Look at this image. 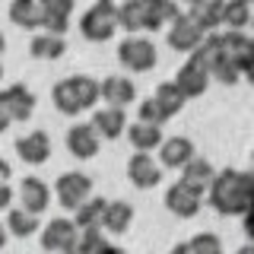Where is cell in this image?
<instances>
[{"label":"cell","instance_id":"cell-1","mask_svg":"<svg viewBox=\"0 0 254 254\" xmlns=\"http://www.w3.org/2000/svg\"><path fill=\"white\" fill-rule=\"evenodd\" d=\"M206 194H210V203L219 216H242L248 210V203L254 200V172L222 169L216 172Z\"/></svg>","mask_w":254,"mask_h":254},{"label":"cell","instance_id":"cell-2","mask_svg":"<svg viewBox=\"0 0 254 254\" xmlns=\"http://www.w3.org/2000/svg\"><path fill=\"white\" fill-rule=\"evenodd\" d=\"M102 99V83H95L92 76H67L61 83H54L51 102L61 115L76 118L79 111L95 108V102Z\"/></svg>","mask_w":254,"mask_h":254},{"label":"cell","instance_id":"cell-3","mask_svg":"<svg viewBox=\"0 0 254 254\" xmlns=\"http://www.w3.org/2000/svg\"><path fill=\"white\" fill-rule=\"evenodd\" d=\"M121 29V16H118L115 0H95V3L79 16V32H83L86 42H111L115 32Z\"/></svg>","mask_w":254,"mask_h":254},{"label":"cell","instance_id":"cell-4","mask_svg":"<svg viewBox=\"0 0 254 254\" xmlns=\"http://www.w3.org/2000/svg\"><path fill=\"white\" fill-rule=\"evenodd\" d=\"M156 61H159V54H156V45L149 38L130 35L118 45V64L124 70H130V73H146V70L156 67Z\"/></svg>","mask_w":254,"mask_h":254},{"label":"cell","instance_id":"cell-5","mask_svg":"<svg viewBox=\"0 0 254 254\" xmlns=\"http://www.w3.org/2000/svg\"><path fill=\"white\" fill-rule=\"evenodd\" d=\"M54 194H58V203L64 210L73 213L83 200L92 197V178L86 172H64L58 181H54Z\"/></svg>","mask_w":254,"mask_h":254},{"label":"cell","instance_id":"cell-6","mask_svg":"<svg viewBox=\"0 0 254 254\" xmlns=\"http://www.w3.org/2000/svg\"><path fill=\"white\" fill-rule=\"evenodd\" d=\"M0 111L16 124V121H29L35 115V92L26 83H13L6 89H0Z\"/></svg>","mask_w":254,"mask_h":254},{"label":"cell","instance_id":"cell-7","mask_svg":"<svg viewBox=\"0 0 254 254\" xmlns=\"http://www.w3.org/2000/svg\"><path fill=\"white\" fill-rule=\"evenodd\" d=\"M79 245V226L73 219H51L42 229V248L48 251H76Z\"/></svg>","mask_w":254,"mask_h":254},{"label":"cell","instance_id":"cell-8","mask_svg":"<svg viewBox=\"0 0 254 254\" xmlns=\"http://www.w3.org/2000/svg\"><path fill=\"white\" fill-rule=\"evenodd\" d=\"M127 178L137 190H153L159 181H162V162H153V156L137 149L127 162Z\"/></svg>","mask_w":254,"mask_h":254},{"label":"cell","instance_id":"cell-9","mask_svg":"<svg viewBox=\"0 0 254 254\" xmlns=\"http://www.w3.org/2000/svg\"><path fill=\"white\" fill-rule=\"evenodd\" d=\"M200 197L203 194H197L194 188H188L185 181L178 178L169 190H165V206H169V213H175L178 219H190V216L200 213Z\"/></svg>","mask_w":254,"mask_h":254},{"label":"cell","instance_id":"cell-10","mask_svg":"<svg viewBox=\"0 0 254 254\" xmlns=\"http://www.w3.org/2000/svg\"><path fill=\"white\" fill-rule=\"evenodd\" d=\"M200 38H203L200 26H197V22L190 19L188 13H178V16H175V19L169 22V45L175 48V51L190 54L197 45H200Z\"/></svg>","mask_w":254,"mask_h":254},{"label":"cell","instance_id":"cell-11","mask_svg":"<svg viewBox=\"0 0 254 254\" xmlns=\"http://www.w3.org/2000/svg\"><path fill=\"white\" fill-rule=\"evenodd\" d=\"M219 42H222V58L232 61L235 67H242L245 73V67L254 61V38H248L242 29H229L219 35Z\"/></svg>","mask_w":254,"mask_h":254},{"label":"cell","instance_id":"cell-12","mask_svg":"<svg viewBox=\"0 0 254 254\" xmlns=\"http://www.w3.org/2000/svg\"><path fill=\"white\" fill-rule=\"evenodd\" d=\"M210 79H213V73L203 67L200 61H194L188 54V64L175 73V83H178V89L188 95V99H197V95H203L206 92V86H210Z\"/></svg>","mask_w":254,"mask_h":254},{"label":"cell","instance_id":"cell-13","mask_svg":"<svg viewBox=\"0 0 254 254\" xmlns=\"http://www.w3.org/2000/svg\"><path fill=\"white\" fill-rule=\"evenodd\" d=\"M99 130L89 124H73L67 130V153L73 159H92L95 153H99Z\"/></svg>","mask_w":254,"mask_h":254},{"label":"cell","instance_id":"cell-14","mask_svg":"<svg viewBox=\"0 0 254 254\" xmlns=\"http://www.w3.org/2000/svg\"><path fill=\"white\" fill-rule=\"evenodd\" d=\"M16 156L26 165H45L48 156H51V140H48L45 130H32L26 137L16 140Z\"/></svg>","mask_w":254,"mask_h":254},{"label":"cell","instance_id":"cell-15","mask_svg":"<svg viewBox=\"0 0 254 254\" xmlns=\"http://www.w3.org/2000/svg\"><path fill=\"white\" fill-rule=\"evenodd\" d=\"M92 127L99 130V137H102V140H118V137H121V133L127 130V115H124V108H118V105L95 108V115H92Z\"/></svg>","mask_w":254,"mask_h":254},{"label":"cell","instance_id":"cell-16","mask_svg":"<svg viewBox=\"0 0 254 254\" xmlns=\"http://www.w3.org/2000/svg\"><path fill=\"white\" fill-rule=\"evenodd\" d=\"M190 159H194V143L188 137H169L159 146V162H162V169H181Z\"/></svg>","mask_w":254,"mask_h":254},{"label":"cell","instance_id":"cell-17","mask_svg":"<svg viewBox=\"0 0 254 254\" xmlns=\"http://www.w3.org/2000/svg\"><path fill=\"white\" fill-rule=\"evenodd\" d=\"M70 13H73V0H42V29L64 35L70 29Z\"/></svg>","mask_w":254,"mask_h":254},{"label":"cell","instance_id":"cell-18","mask_svg":"<svg viewBox=\"0 0 254 254\" xmlns=\"http://www.w3.org/2000/svg\"><path fill=\"white\" fill-rule=\"evenodd\" d=\"M102 99H105L108 105L127 108L130 102H137V86L127 76H105L102 79Z\"/></svg>","mask_w":254,"mask_h":254},{"label":"cell","instance_id":"cell-19","mask_svg":"<svg viewBox=\"0 0 254 254\" xmlns=\"http://www.w3.org/2000/svg\"><path fill=\"white\" fill-rule=\"evenodd\" d=\"M19 203L26 206V210L32 213H42L48 210V203H51V190H48V185L42 178H22V185H19Z\"/></svg>","mask_w":254,"mask_h":254},{"label":"cell","instance_id":"cell-20","mask_svg":"<svg viewBox=\"0 0 254 254\" xmlns=\"http://www.w3.org/2000/svg\"><path fill=\"white\" fill-rule=\"evenodd\" d=\"M213 178H216V169H213V165L206 162V159H200V156H194L188 165H181V181H185L188 188H194L197 194L210 190Z\"/></svg>","mask_w":254,"mask_h":254},{"label":"cell","instance_id":"cell-21","mask_svg":"<svg viewBox=\"0 0 254 254\" xmlns=\"http://www.w3.org/2000/svg\"><path fill=\"white\" fill-rule=\"evenodd\" d=\"M127 140H130L133 149H143V153H153V149L162 146V124H146V121H137V124H127Z\"/></svg>","mask_w":254,"mask_h":254},{"label":"cell","instance_id":"cell-22","mask_svg":"<svg viewBox=\"0 0 254 254\" xmlns=\"http://www.w3.org/2000/svg\"><path fill=\"white\" fill-rule=\"evenodd\" d=\"M133 222V206L127 200H108L105 216H102V229L111 235H124Z\"/></svg>","mask_w":254,"mask_h":254},{"label":"cell","instance_id":"cell-23","mask_svg":"<svg viewBox=\"0 0 254 254\" xmlns=\"http://www.w3.org/2000/svg\"><path fill=\"white\" fill-rule=\"evenodd\" d=\"M67 51V42H64V35H58V32H38L35 38H32L29 45V54L35 61H58L61 54Z\"/></svg>","mask_w":254,"mask_h":254},{"label":"cell","instance_id":"cell-24","mask_svg":"<svg viewBox=\"0 0 254 254\" xmlns=\"http://www.w3.org/2000/svg\"><path fill=\"white\" fill-rule=\"evenodd\" d=\"M222 6H226V0H200V3L190 6V19L200 26V32H216L222 26Z\"/></svg>","mask_w":254,"mask_h":254},{"label":"cell","instance_id":"cell-25","mask_svg":"<svg viewBox=\"0 0 254 254\" xmlns=\"http://www.w3.org/2000/svg\"><path fill=\"white\" fill-rule=\"evenodd\" d=\"M143 10H146V32H159L181 13L175 0H143Z\"/></svg>","mask_w":254,"mask_h":254},{"label":"cell","instance_id":"cell-26","mask_svg":"<svg viewBox=\"0 0 254 254\" xmlns=\"http://www.w3.org/2000/svg\"><path fill=\"white\" fill-rule=\"evenodd\" d=\"M10 22L19 29H42V0H13Z\"/></svg>","mask_w":254,"mask_h":254},{"label":"cell","instance_id":"cell-27","mask_svg":"<svg viewBox=\"0 0 254 254\" xmlns=\"http://www.w3.org/2000/svg\"><path fill=\"white\" fill-rule=\"evenodd\" d=\"M6 229H10V235L16 238H29V235H35L38 229V213H32L26 210V206H16V210L6 213Z\"/></svg>","mask_w":254,"mask_h":254},{"label":"cell","instance_id":"cell-28","mask_svg":"<svg viewBox=\"0 0 254 254\" xmlns=\"http://www.w3.org/2000/svg\"><path fill=\"white\" fill-rule=\"evenodd\" d=\"M105 206H108V200L105 197H89V200H83L76 206V226H79V232L83 229H95V226H102V216H105Z\"/></svg>","mask_w":254,"mask_h":254},{"label":"cell","instance_id":"cell-29","mask_svg":"<svg viewBox=\"0 0 254 254\" xmlns=\"http://www.w3.org/2000/svg\"><path fill=\"white\" fill-rule=\"evenodd\" d=\"M153 95H156V102L162 105V111L169 118H175L181 108H185V102H188V95L178 89V83H175V79H169V83H159Z\"/></svg>","mask_w":254,"mask_h":254},{"label":"cell","instance_id":"cell-30","mask_svg":"<svg viewBox=\"0 0 254 254\" xmlns=\"http://www.w3.org/2000/svg\"><path fill=\"white\" fill-rule=\"evenodd\" d=\"M251 0H226L222 6V26L226 29H245L251 22Z\"/></svg>","mask_w":254,"mask_h":254},{"label":"cell","instance_id":"cell-31","mask_svg":"<svg viewBox=\"0 0 254 254\" xmlns=\"http://www.w3.org/2000/svg\"><path fill=\"white\" fill-rule=\"evenodd\" d=\"M121 16V29L124 32H146V10H143V0H127L118 6Z\"/></svg>","mask_w":254,"mask_h":254},{"label":"cell","instance_id":"cell-32","mask_svg":"<svg viewBox=\"0 0 254 254\" xmlns=\"http://www.w3.org/2000/svg\"><path fill=\"white\" fill-rule=\"evenodd\" d=\"M76 251H86V254H89V251H115V245L105 238V229L95 226V229H83Z\"/></svg>","mask_w":254,"mask_h":254},{"label":"cell","instance_id":"cell-33","mask_svg":"<svg viewBox=\"0 0 254 254\" xmlns=\"http://www.w3.org/2000/svg\"><path fill=\"white\" fill-rule=\"evenodd\" d=\"M175 251H197V254H219L222 251V242H219V235H194L190 242L185 245H175Z\"/></svg>","mask_w":254,"mask_h":254},{"label":"cell","instance_id":"cell-34","mask_svg":"<svg viewBox=\"0 0 254 254\" xmlns=\"http://www.w3.org/2000/svg\"><path fill=\"white\" fill-rule=\"evenodd\" d=\"M137 121H146V124H165L169 121V115L162 111V105L156 102V95H149V99H143L137 105Z\"/></svg>","mask_w":254,"mask_h":254},{"label":"cell","instance_id":"cell-35","mask_svg":"<svg viewBox=\"0 0 254 254\" xmlns=\"http://www.w3.org/2000/svg\"><path fill=\"white\" fill-rule=\"evenodd\" d=\"M242 76H245V73H242V67H235V64H232V61H226V58H222L216 67H213V79H219V83H226V86H235Z\"/></svg>","mask_w":254,"mask_h":254},{"label":"cell","instance_id":"cell-36","mask_svg":"<svg viewBox=\"0 0 254 254\" xmlns=\"http://www.w3.org/2000/svg\"><path fill=\"white\" fill-rule=\"evenodd\" d=\"M242 226H245V235L254 238V200L248 203V210L242 213Z\"/></svg>","mask_w":254,"mask_h":254},{"label":"cell","instance_id":"cell-37","mask_svg":"<svg viewBox=\"0 0 254 254\" xmlns=\"http://www.w3.org/2000/svg\"><path fill=\"white\" fill-rule=\"evenodd\" d=\"M10 203H13V188L0 181V210H10Z\"/></svg>","mask_w":254,"mask_h":254},{"label":"cell","instance_id":"cell-38","mask_svg":"<svg viewBox=\"0 0 254 254\" xmlns=\"http://www.w3.org/2000/svg\"><path fill=\"white\" fill-rule=\"evenodd\" d=\"M10 178H13L10 162H6V159H0V181H10Z\"/></svg>","mask_w":254,"mask_h":254},{"label":"cell","instance_id":"cell-39","mask_svg":"<svg viewBox=\"0 0 254 254\" xmlns=\"http://www.w3.org/2000/svg\"><path fill=\"white\" fill-rule=\"evenodd\" d=\"M245 79H248V83L254 86V61L248 64V67H245Z\"/></svg>","mask_w":254,"mask_h":254},{"label":"cell","instance_id":"cell-40","mask_svg":"<svg viewBox=\"0 0 254 254\" xmlns=\"http://www.w3.org/2000/svg\"><path fill=\"white\" fill-rule=\"evenodd\" d=\"M6 235H10V229H6V222H3V226H0V248L6 245Z\"/></svg>","mask_w":254,"mask_h":254},{"label":"cell","instance_id":"cell-41","mask_svg":"<svg viewBox=\"0 0 254 254\" xmlns=\"http://www.w3.org/2000/svg\"><path fill=\"white\" fill-rule=\"evenodd\" d=\"M10 124H13V121H10V118L3 115V111H0V133H3V130H6V127H10Z\"/></svg>","mask_w":254,"mask_h":254},{"label":"cell","instance_id":"cell-42","mask_svg":"<svg viewBox=\"0 0 254 254\" xmlns=\"http://www.w3.org/2000/svg\"><path fill=\"white\" fill-rule=\"evenodd\" d=\"M6 51V38H3V32H0V54Z\"/></svg>","mask_w":254,"mask_h":254},{"label":"cell","instance_id":"cell-43","mask_svg":"<svg viewBox=\"0 0 254 254\" xmlns=\"http://www.w3.org/2000/svg\"><path fill=\"white\" fill-rule=\"evenodd\" d=\"M185 3H188V6H194V3H200V0H185Z\"/></svg>","mask_w":254,"mask_h":254},{"label":"cell","instance_id":"cell-44","mask_svg":"<svg viewBox=\"0 0 254 254\" xmlns=\"http://www.w3.org/2000/svg\"><path fill=\"white\" fill-rule=\"evenodd\" d=\"M0 79H3V64H0Z\"/></svg>","mask_w":254,"mask_h":254},{"label":"cell","instance_id":"cell-45","mask_svg":"<svg viewBox=\"0 0 254 254\" xmlns=\"http://www.w3.org/2000/svg\"><path fill=\"white\" fill-rule=\"evenodd\" d=\"M251 22H254V16H251Z\"/></svg>","mask_w":254,"mask_h":254},{"label":"cell","instance_id":"cell-46","mask_svg":"<svg viewBox=\"0 0 254 254\" xmlns=\"http://www.w3.org/2000/svg\"><path fill=\"white\" fill-rule=\"evenodd\" d=\"M251 172H254V169H251Z\"/></svg>","mask_w":254,"mask_h":254}]
</instances>
